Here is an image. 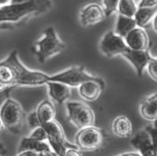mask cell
I'll return each mask as SVG.
<instances>
[{
  "mask_svg": "<svg viewBox=\"0 0 157 156\" xmlns=\"http://www.w3.org/2000/svg\"><path fill=\"white\" fill-rule=\"evenodd\" d=\"M138 7H155L157 6V0H140Z\"/></svg>",
  "mask_w": 157,
  "mask_h": 156,
  "instance_id": "4316f807",
  "label": "cell"
},
{
  "mask_svg": "<svg viewBox=\"0 0 157 156\" xmlns=\"http://www.w3.org/2000/svg\"><path fill=\"white\" fill-rule=\"evenodd\" d=\"M11 0H0V7L6 6L8 4H10Z\"/></svg>",
  "mask_w": 157,
  "mask_h": 156,
  "instance_id": "d6a6232c",
  "label": "cell"
},
{
  "mask_svg": "<svg viewBox=\"0 0 157 156\" xmlns=\"http://www.w3.org/2000/svg\"><path fill=\"white\" fill-rule=\"evenodd\" d=\"M121 56L129 62L135 69L137 75L140 77L142 76L147 63L152 58L148 49L132 50L128 48L121 55Z\"/></svg>",
  "mask_w": 157,
  "mask_h": 156,
  "instance_id": "8fae6325",
  "label": "cell"
},
{
  "mask_svg": "<svg viewBox=\"0 0 157 156\" xmlns=\"http://www.w3.org/2000/svg\"><path fill=\"white\" fill-rule=\"evenodd\" d=\"M98 78H100V76L88 73L83 66H73L60 73L50 75L48 81L62 82L70 88H77L85 82L98 80Z\"/></svg>",
  "mask_w": 157,
  "mask_h": 156,
  "instance_id": "52a82bcc",
  "label": "cell"
},
{
  "mask_svg": "<svg viewBox=\"0 0 157 156\" xmlns=\"http://www.w3.org/2000/svg\"><path fill=\"white\" fill-rule=\"evenodd\" d=\"M0 119L6 129L12 133L19 134L25 121V113L18 101L8 97L0 107Z\"/></svg>",
  "mask_w": 157,
  "mask_h": 156,
  "instance_id": "277c9868",
  "label": "cell"
},
{
  "mask_svg": "<svg viewBox=\"0 0 157 156\" xmlns=\"http://www.w3.org/2000/svg\"><path fill=\"white\" fill-rule=\"evenodd\" d=\"M28 0H11L10 4H20V3H24Z\"/></svg>",
  "mask_w": 157,
  "mask_h": 156,
  "instance_id": "e575fe53",
  "label": "cell"
},
{
  "mask_svg": "<svg viewBox=\"0 0 157 156\" xmlns=\"http://www.w3.org/2000/svg\"><path fill=\"white\" fill-rule=\"evenodd\" d=\"M41 125L43 126V128H44L45 131L47 132L48 137L56 139L58 140H60V141L65 143L66 145L69 146L70 147L77 148L75 145H73V144H71L67 140V139L65 137V134H64V131L63 130V127L61 126V125L57 122L56 119L52 120L50 122L45 123V124Z\"/></svg>",
  "mask_w": 157,
  "mask_h": 156,
  "instance_id": "ac0fdd59",
  "label": "cell"
},
{
  "mask_svg": "<svg viewBox=\"0 0 157 156\" xmlns=\"http://www.w3.org/2000/svg\"><path fill=\"white\" fill-rule=\"evenodd\" d=\"M31 139H36V140H42V141H45L47 140V132L45 131V129L43 128L42 125L40 126H38L36 128L33 129L30 133V135L28 136Z\"/></svg>",
  "mask_w": 157,
  "mask_h": 156,
  "instance_id": "d4e9b609",
  "label": "cell"
},
{
  "mask_svg": "<svg viewBox=\"0 0 157 156\" xmlns=\"http://www.w3.org/2000/svg\"><path fill=\"white\" fill-rule=\"evenodd\" d=\"M105 84V81L101 77L98 80L85 82L77 87L79 96L87 102H94L99 98L104 90Z\"/></svg>",
  "mask_w": 157,
  "mask_h": 156,
  "instance_id": "4fadbf2b",
  "label": "cell"
},
{
  "mask_svg": "<svg viewBox=\"0 0 157 156\" xmlns=\"http://www.w3.org/2000/svg\"><path fill=\"white\" fill-rule=\"evenodd\" d=\"M124 40L129 49L147 50L149 47V36L143 27L133 28L124 37Z\"/></svg>",
  "mask_w": 157,
  "mask_h": 156,
  "instance_id": "7c38bea8",
  "label": "cell"
},
{
  "mask_svg": "<svg viewBox=\"0 0 157 156\" xmlns=\"http://www.w3.org/2000/svg\"><path fill=\"white\" fill-rule=\"evenodd\" d=\"M136 22L132 17H127L119 14L117 18L116 26H115V33L124 38L130 31L135 28Z\"/></svg>",
  "mask_w": 157,
  "mask_h": 156,
  "instance_id": "44dd1931",
  "label": "cell"
},
{
  "mask_svg": "<svg viewBox=\"0 0 157 156\" xmlns=\"http://www.w3.org/2000/svg\"><path fill=\"white\" fill-rule=\"evenodd\" d=\"M35 112L37 113L38 118L41 125L50 122L56 119V109L52 102L49 100L45 99L40 102L38 105Z\"/></svg>",
  "mask_w": 157,
  "mask_h": 156,
  "instance_id": "ffe728a7",
  "label": "cell"
},
{
  "mask_svg": "<svg viewBox=\"0 0 157 156\" xmlns=\"http://www.w3.org/2000/svg\"><path fill=\"white\" fill-rule=\"evenodd\" d=\"M101 53L107 58H113L117 55H121L128 49L125 43L124 38L116 34L114 32H107L101 40L99 44Z\"/></svg>",
  "mask_w": 157,
  "mask_h": 156,
  "instance_id": "9c48e42d",
  "label": "cell"
},
{
  "mask_svg": "<svg viewBox=\"0 0 157 156\" xmlns=\"http://www.w3.org/2000/svg\"><path fill=\"white\" fill-rule=\"evenodd\" d=\"M39 156H56V154H40Z\"/></svg>",
  "mask_w": 157,
  "mask_h": 156,
  "instance_id": "d590c367",
  "label": "cell"
},
{
  "mask_svg": "<svg viewBox=\"0 0 157 156\" xmlns=\"http://www.w3.org/2000/svg\"><path fill=\"white\" fill-rule=\"evenodd\" d=\"M6 154V148L4 146V144L0 141V156H4Z\"/></svg>",
  "mask_w": 157,
  "mask_h": 156,
  "instance_id": "4dcf8cb0",
  "label": "cell"
},
{
  "mask_svg": "<svg viewBox=\"0 0 157 156\" xmlns=\"http://www.w3.org/2000/svg\"><path fill=\"white\" fill-rule=\"evenodd\" d=\"M65 48L66 45L59 38L56 29L48 26L43 31L41 37L35 41L32 51L38 62L43 64L48 59L63 53Z\"/></svg>",
  "mask_w": 157,
  "mask_h": 156,
  "instance_id": "3957f363",
  "label": "cell"
},
{
  "mask_svg": "<svg viewBox=\"0 0 157 156\" xmlns=\"http://www.w3.org/2000/svg\"><path fill=\"white\" fill-rule=\"evenodd\" d=\"M26 123H27L28 126L31 128L32 130L34 129V128H36L38 126H40L41 125L40 120H39V118H38L37 113H36L35 111H33V112L29 113V115L26 117Z\"/></svg>",
  "mask_w": 157,
  "mask_h": 156,
  "instance_id": "484cf974",
  "label": "cell"
},
{
  "mask_svg": "<svg viewBox=\"0 0 157 156\" xmlns=\"http://www.w3.org/2000/svg\"><path fill=\"white\" fill-rule=\"evenodd\" d=\"M46 85L48 89V95L51 99L54 100L59 105L64 104L71 95L70 87L62 82L48 81Z\"/></svg>",
  "mask_w": 157,
  "mask_h": 156,
  "instance_id": "9a60e30c",
  "label": "cell"
},
{
  "mask_svg": "<svg viewBox=\"0 0 157 156\" xmlns=\"http://www.w3.org/2000/svg\"><path fill=\"white\" fill-rule=\"evenodd\" d=\"M63 156H82L78 148H68Z\"/></svg>",
  "mask_w": 157,
  "mask_h": 156,
  "instance_id": "83f0119b",
  "label": "cell"
},
{
  "mask_svg": "<svg viewBox=\"0 0 157 156\" xmlns=\"http://www.w3.org/2000/svg\"><path fill=\"white\" fill-rule=\"evenodd\" d=\"M103 9L105 14V17L111 16L113 13L117 12L119 0H102Z\"/></svg>",
  "mask_w": 157,
  "mask_h": 156,
  "instance_id": "603a6c76",
  "label": "cell"
},
{
  "mask_svg": "<svg viewBox=\"0 0 157 156\" xmlns=\"http://www.w3.org/2000/svg\"><path fill=\"white\" fill-rule=\"evenodd\" d=\"M140 113L147 121L155 122L157 119V94L156 92L147 96L140 103Z\"/></svg>",
  "mask_w": 157,
  "mask_h": 156,
  "instance_id": "5bb4252c",
  "label": "cell"
},
{
  "mask_svg": "<svg viewBox=\"0 0 157 156\" xmlns=\"http://www.w3.org/2000/svg\"><path fill=\"white\" fill-rule=\"evenodd\" d=\"M157 6L155 7H138L137 11L133 16L136 22V25L139 27H143L147 25L153 19L157 16Z\"/></svg>",
  "mask_w": 157,
  "mask_h": 156,
  "instance_id": "d6986e66",
  "label": "cell"
},
{
  "mask_svg": "<svg viewBox=\"0 0 157 156\" xmlns=\"http://www.w3.org/2000/svg\"><path fill=\"white\" fill-rule=\"evenodd\" d=\"M50 75L31 70L19 59L18 52L13 51L0 62V94L15 87H36L45 85Z\"/></svg>",
  "mask_w": 157,
  "mask_h": 156,
  "instance_id": "6da1fadb",
  "label": "cell"
},
{
  "mask_svg": "<svg viewBox=\"0 0 157 156\" xmlns=\"http://www.w3.org/2000/svg\"><path fill=\"white\" fill-rule=\"evenodd\" d=\"M40 154H37L35 152H32V151H23L19 153V154L17 156H39Z\"/></svg>",
  "mask_w": 157,
  "mask_h": 156,
  "instance_id": "f1b7e54d",
  "label": "cell"
},
{
  "mask_svg": "<svg viewBox=\"0 0 157 156\" xmlns=\"http://www.w3.org/2000/svg\"><path fill=\"white\" fill-rule=\"evenodd\" d=\"M69 120L79 129L94 125L95 113L88 105L76 101H69L66 104Z\"/></svg>",
  "mask_w": 157,
  "mask_h": 156,
  "instance_id": "8992f818",
  "label": "cell"
},
{
  "mask_svg": "<svg viewBox=\"0 0 157 156\" xmlns=\"http://www.w3.org/2000/svg\"><path fill=\"white\" fill-rule=\"evenodd\" d=\"M156 23H157V16H155L154 19H153V20L151 21V24H152V26H153V28H154V30H155V32H156Z\"/></svg>",
  "mask_w": 157,
  "mask_h": 156,
  "instance_id": "1f68e13d",
  "label": "cell"
},
{
  "mask_svg": "<svg viewBox=\"0 0 157 156\" xmlns=\"http://www.w3.org/2000/svg\"><path fill=\"white\" fill-rule=\"evenodd\" d=\"M52 0H28L20 4H8L0 7V30L13 25H19L33 17L48 13Z\"/></svg>",
  "mask_w": 157,
  "mask_h": 156,
  "instance_id": "7a4b0ae2",
  "label": "cell"
},
{
  "mask_svg": "<svg viewBox=\"0 0 157 156\" xmlns=\"http://www.w3.org/2000/svg\"><path fill=\"white\" fill-rule=\"evenodd\" d=\"M156 121L131 137L130 143L141 156H157Z\"/></svg>",
  "mask_w": 157,
  "mask_h": 156,
  "instance_id": "5b68a950",
  "label": "cell"
},
{
  "mask_svg": "<svg viewBox=\"0 0 157 156\" xmlns=\"http://www.w3.org/2000/svg\"><path fill=\"white\" fill-rule=\"evenodd\" d=\"M23 151H32L35 152L37 154H52L53 151L50 148L47 140H36L29 137H24L21 139L18 146V153L23 152Z\"/></svg>",
  "mask_w": 157,
  "mask_h": 156,
  "instance_id": "2e32d148",
  "label": "cell"
},
{
  "mask_svg": "<svg viewBox=\"0 0 157 156\" xmlns=\"http://www.w3.org/2000/svg\"><path fill=\"white\" fill-rule=\"evenodd\" d=\"M137 8L138 6L135 0H119L117 12L121 15L133 18Z\"/></svg>",
  "mask_w": 157,
  "mask_h": 156,
  "instance_id": "7402d4cb",
  "label": "cell"
},
{
  "mask_svg": "<svg viewBox=\"0 0 157 156\" xmlns=\"http://www.w3.org/2000/svg\"><path fill=\"white\" fill-rule=\"evenodd\" d=\"M118 156H141L138 152H128V153H124Z\"/></svg>",
  "mask_w": 157,
  "mask_h": 156,
  "instance_id": "f546056e",
  "label": "cell"
},
{
  "mask_svg": "<svg viewBox=\"0 0 157 156\" xmlns=\"http://www.w3.org/2000/svg\"><path fill=\"white\" fill-rule=\"evenodd\" d=\"M105 141V132L94 125L79 129L75 136L76 147L82 151H95L101 148Z\"/></svg>",
  "mask_w": 157,
  "mask_h": 156,
  "instance_id": "ba28073f",
  "label": "cell"
},
{
  "mask_svg": "<svg viewBox=\"0 0 157 156\" xmlns=\"http://www.w3.org/2000/svg\"><path fill=\"white\" fill-rule=\"evenodd\" d=\"M145 70L147 71V75L150 76L151 79L154 81H157V59L156 57L152 56L150 61L148 62Z\"/></svg>",
  "mask_w": 157,
  "mask_h": 156,
  "instance_id": "cb8c5ba5",
  "label": "cell"
},
{
  "mask_svg": "<svg viewBox=\"0 0 157 156\" xmlns=\"http://www.w3.org/2000/svg\"><path fill=\"white\" fill-rule=\"evenodd\" d=\"M6 130V127H5V125H4V123H3V121H2V119H0V134L3 132V131Z\"/></svg>",
  "mask_w": 157,
  "mask_h": 156,
  "instance_id": "836d02e7",
  "label": "cell"
},
{
  "mask_svg": "<svg viewBox=\"0 0 157 156\" xmlns=\"http://www.w3.org/2000/svg\"><path fill=\"white\" fill-rule=\"evenodd\" d=\"M113 133L120 139H130L132 136V123L128 117L120 115L113 119L112 124Z\"/></svg>",
  "mask_w": 157,
  "mask_h": 156,
  "instance_id": "e0dca14e",
  "label": "cell"
},
{
  "mask_svg": "<svg viewBox=\"0 0 157 156\" xmlns=\"http://www.w3.org/2000/svg\"><path fill=\"white\" fill-rule=\"evenodd\" d=\"M105 19V14L100 5L90 3L87 4L80 10L78 21L83 27H89L100 23Z\"/></svg>",
  "mask_w": 157,
  "mask_h": 156,
  "instance_id": "30bf717a",
  "label": "cell"
}]
</instances>
